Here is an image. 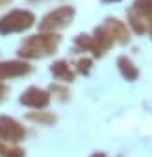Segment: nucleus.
<instances>
[{"mask_svg": "<svg viewBox=\"0 0 152 157\" xmlns=\"http://www.w3.org/2000/svg\"><path fill=\"white\" fill-rule=\"evenodd\" d=\"M72 15H74V10L63 6V8H59V10L48 13V15L43 19L41 28H43V30H52V28H58V26H65V24L72 19Z\"/></svg>", "mask_w": 152, "mask_h": 157, "instance_id": "f03ea898", "label": "nucleus"}, {"mask_svg": "<svg viewBox=\"0 0 152 157\" xmlns=\"http://www.w3.org/2000/svg\"><path fill=\"white\" fill-rule=\"evenodd\" d=\"M4 153H6L4 157H22V155H24V151L19 150V148H15V150H6Z\"/></svg>", "mask_w": 152, "mask_h": 157, "instance_id": "1a4fd4ad", "label": "nucleus"}, {"mask_svg": "<svg viewBox=\"0 0 152 157\" xmlns=\"http://www.w3.org/2000/svg\"><path fill=\"white\" fill-rule=\"evenodd\" d=\"M30 118H34V120H41V122H50V120H54L52 117H46V115H30Z\"/></svg>", "mask_w": 152, "mask_h": 157, "instance_id": "9d476101", "label": "nucleus"}, {"mask_svg": "<svg viewBox=\"0 0 152 157\" xmlns=\"http://www.w3.org/2000/svg\"><path fill=\"white\" fill-rule=\"evenodd\" d=\"M48 100H50L48 94L45 91H41V89H35V87L28 89L22 94V98H21V102L26 104V105H30V107H45L48 104Z\"/></svg>", "mask_w": 152, "mask_h": 157, "instance_id": "20e7f679", "label": "nucleus"}, {"mask_svg": "<svg viewBox=\"0 0 152 157\" xmlns=\"http://www.w3.org/2000/svg\"><path fill=\"white\" fill-rule=\"evenodd\" d=\"M0 135L8 140H21L24 129L10 117H0Z\"/></svg>", "mask_w": 152, "mask_h": 157, "instance_id": "7ed1b4c3", "label": "nucleus"}, {"mask_svg": "<svg viewBox=\"0 0 152 157\" xmlns=\"http://www.w3.org/2000/svg\"><path fill=\"white\" fill-rule=\"evenodd\" d=\"M119 67H121V72H122L124 78H128V80H135V78H137V68L132 65L130 59L121 57V59H119Z\"/></svg>", "mask_w": 152, "mask_h": 157, "instance_id": "423d86ee", "label": "nucleus"}, {"mask_svg": "<svg viewBox=\"0 0 152 157\" xmlns=\"http://www.w3.org/2000/svg\"><path fill=\"white\" fill-rule=\"evenodd\" d=\"M52 74L56 78H61V80H69V82L72 80V74H70V70H69L65 61H58L56 65H52Z\"/></svg>", "mask_w": 152, "mask_h": 157, "instance_id": "0eeeda50", "label": "nucleus"}, {"mask_svg": "<svg viewBox=\"0 0 152 157\" xmlns=\"http://www.w3.org/2000/svg\"><path fill=\"white\" fill-rule=\"evenodd\" d=\"M95 157H104V155H102V153H97V155H95Z\"/></svg>", "mask_w": 152, "mask_h": 157, "instance_id": "f8f14e48", "label": "nucleus"}, {"mask_svg": "<svg viewBox=\"0 0 152 157\" xmlns=\"http://www.w3.org/2000/svg\"><path fill=\"white\" fill-rule=\"evenodd\" d=\"M34 24V15L30 11H11L4 19H0V33L21 32Z\"/></svg>", "mask_w": 152, "mask_h": 157, "instance_id": "f257e3e1", "label": "nucleus"}, {"mask_svg": "<svg viewBox=\"0 0 152 157\" xmlns=\"http://www.w3.org/2000/svg\"><path fill=\"white\" fill-rule=\"evenodd\" d=\"M30 70V67L26 63H21V61H10V63H0V80L2 78H8V76H21V74H26Z\"/></svg>", "mask_w": 152, "mask_h": 157, "instance_id": "39448f33", "label": "nucleus"}, {"mask_svg": "<svg viewBox=\"0 0 152 157\" xmlns=\"http://www.w3.org/2000/svg\"><path fill=\"white\" fill-rule=\"evenodd\" d=\"M2 150H4V148H2V142H0V151H2Z\"/></svg>", "mask_w": 152, "mask_h": 157, "instance_id": "ddd939ff", "label": "nucleus"}, {"mask_svg": "<svg viewBox=\"0 0 152 157\" xmlns=\"http://www.w3.org/2000/svg\"><path fill=\"white\" fill-rule=\"evenodd\" d=\"M141 13H146V15H152V0H137V4Z\"/></svg>", "mask_w": 152, "mask_h": 157, "instance_id": "6e6552de", "label": "nucleus"}, {"mask_svg": "<svg viewBox=\"0 0 152 157\" xmlns=\"http://www.w3.org/2000/svg\"><path fill=\"white\" fill-rule=\"evenodd\" d=\"M4 91H6V89H4V85H0V96L4 94Z\"/></svg>", "mask_w": 152, "mask_h": 157, "instance_id": "9b49d317", "label": "nucleus"}]
</instances>
